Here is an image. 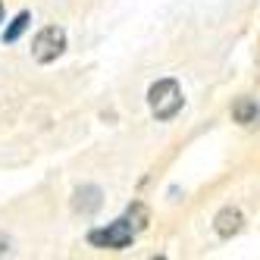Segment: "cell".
I'll use <instances>...</instances> for the list:
<instances>
[{"label": "cell", "mask_w": 260, "mask_h": 260, "mask_svg": "<svg viewBox=\"0 0 260 260\" xmlns=\"http://www.w3.org/2000/svg\"><path fill=\"white\" fill-rule=\"evenodd\" d=\"M0 19H4V4H0Z\"/></svg>", "instance_id": "obj_9"}, {"label": "cell", "mask_w": 260, "mask_h": 260, "mask_svg": "<svg viewBox=\"0 0 260 260\" xmlns=\"http://www.w3.org/2000/svg\"><path fill=\"white\" fill-rule=\"evenodd\" d=\"M232 116H235L238 122H254V119H257V104H254L251 98L235 101V104H232Z\"/></svg>", "instance_id": "obj_6"}, {"label": "cell", "mask_w": 260, "mask_h": 260, "mask_svg": "<svg viewBox=\"0 0 260 260\" xmlns=\"http://www.w3.org/2000/svg\"><path fill=\"white\" fill-rule=\"evenodd\" d=\"M238 229H241V210L238 207H222L216 213V232H219V238H232Z\"/></svg>", "instance_id": "obj_5"}, {"label": "cell", "mask_w": 260, "mask_h": 260, "mask_svg": "<svg viewBox=\"0 0 260 260\" xmlns=\"http://www.w3.org/2000/svg\"><path fill=\"white\" fill-rule=\"evenodd\" d=\"M147 101H151V110H154L157 119H173L182 110V91H179V85L173 79H163V82L151 85Z\"/></svg>", "instance_id": "obj_1"}, {"label": "cell", "mask_w": 260, "mask_h": 260, "mask_svg": "<svg viewBox=\"0 0 260 260\" xmlns=\"http://www.w3.org/2000/svg\"><path fill=\"white\" fill-rule=\"evenodd\" d=\"M101 207V188L98 185H82L72 198V210L76 213H94Z\"/></svg>", "instance_id": "obj_4"}, {"label": "cell", "mask_w": 260, "mask_h": 260, "mask_svg": "<svg viewBox=\"0 0 260 260\" xmlns=\"http://www.w3.org/2000/svg\"><path fill=\"white\" fill-rule=\"evenodd\" d=\"M25 25H28V13H19V16H16V22L7 28L4 38H7V41H16V38H19V35L25 31Z\"/></svg>", "instance_id": "obj_7"}, {"label": "cell", "mask_w": 260, "mask_h": 260, "mask_svg": "<svg viewBox=\"0 0 260 260\" xmlns=\"http://www.w3.org/2000/svg\"><path fill=\"white\" fill-rule=\"evenodd\" d=\"M91 245H98V248H125V245H132V238H135V226L128 219H116V222H110L107 229H98V232H91Z\"/></svg>", "instance_id": "obj_3"}, {"label": "cell", "mask_w": 260, "mask_h": 260, "mask_svg": "<svg viewBox=\"0 0 260 260\" xmlns=\"http://www.w3.org/2000/svg\"><path fill=\"white\" fill-rule=\"evenodd\" d=\"M10 251V241H7V235H0V254H7Z\"/></svg>", "instance_id": "obj_8"}, {"label": "cell", "mask_w": 260, "mask_h": 260, "mask_svg": "<svg viewBox=\"0 0 260 260\" xmlns=\"http://www.w3.org/2000/svg\"><path fill=\"white\" fill-rule=\"evenodd\" d=\"M63 47H66V31L57 28V25H47V28H41L38 35H35L31 57L38 63H50V60H57L63 53Z\"/></svg>", "instance_id": "obj_2"}]
</instances>
